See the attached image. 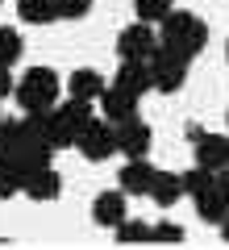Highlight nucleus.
I'll use <instances>...</instances> for the list:
<instances>
[{
  "instance_id": "f257e3e1",
  "label": "nucleus",
  "mask_w": 229,
  "mask_h": 250,
  "mask_svg": "<svg viewBox=\"0 0 229 250\" xmlns=\"http://www.w3.org/2000/svg\"><path fill=\"white\" fill-rule=\"evenodd\" d=\"M159 42H167V46H175V50H184L187 59H196V54L208 46V25H204L196 13H179V9H171L167 17L159 21Z\"/></svg>"
},
{
  "instance_id": "f03ea898",
  "label": "nucleus",
  "mask_w": 229,
  "mask_h": 250,
  "mask_svg": "<svg viewBox=\"0 0 229 250\" xmlns=\"http://www.w3.org/2000/svg\"><path fill=\"white\" fill-rule=\"evenodd\" d=\"M13 96H17V104L25 108V113H46V108L59 104V75H54L50 67H29L17 80Z\"/></svg>"
},
{
  "instance_id": "7ed1b4c3",
  "label": "nucleus",
  "mask_w": 229,
  "mask_h": 250,
  "mask_svg": "<svg viewBox=\"0 0 229 250\" xmlns=\"http://www.w3.org/2000/svg\"><path fill=\"white\" fill-rule=\"evenodd\" d=\"M187 67H192V59H187L184 50L159 42V46H154V54H150V80H154V92L175 96V92L187 83Z\"/></svg>"
},
{
  "instance_id": "20e7f679",
  "label": "nucleus",
  "mask_w": 229,
  "mask_h": 250,
  "mask_svg": "<svg viewBox=\"0 0 229 250\" xmlns=\"http://www.w3.org/2000/svg\"><path fill=\"white\" fill-rule=\"evenodd\" d=\"M92 100H80L71 96L62 100V104L50 108V138H54V150H62V146H75V138L83 134V125L92 121Z\"/></svg>"
},
{
  "instance_id": "39448f33",
  "label": "nucleus",
  "mask_w": 229,
  "mask_h": 250,
  "mask_svg": "<svg viewBox=\"0 0 229 250\" xmlns=\"http://www.w3.org/2000/svg\"><path fill=\"white\" fill-rule=\"evenodd\" d=\"M75 150L88 163H104L108 154H117V125L104 121V117H92V121L83 125V134L75 138Z\"/></svg>"
},
{
  "instance_id": "423d86ee",
  "label": "nucleus",
  "mask_w": 229,
  "mask_h": 250,
  "mask_svg": "<svg viewBox=\"0 0 229 250\" xmlns=\"http://www.w3.org/2000/svg\"><path fill=\"white\" fill-rule=\"evenodd\" d=\"M187 138L196 142V163L200 167H208L212 175H217L221 167H229V138L225 134H204V129H187Z\"/></svg>"
},
{
  "instance_id": "0eeeda50",
  "label": "nucleus",
  "mask_w": 229,
  "mask_h": 250,
  "mask_svg": "<svg viewBox=\"0 0 229 250\" xmlns=\"http://www.w3.org/2000/svg\"><path fill=\"white\" fill-rule=\"evenodd\" d=\"M154 46H159V34L150 29V21H133L117 34V54L121 59H150Z\"/></svg>"
},
{
  "instance_id": "6e6552de",
  "label": "nucleus",
  "mask_w": 229,
  "mask_h": 250,
  "mask_svg": "<svg viewBox=\"0 0 229 250\" xmlns=\"http://www.w3.org/2000/svg\"><path fill=\"white\" fill-rule=\"evenodd\" d=\"M150 142H154V134H150V125L138 121V117H129V121L117 125V150H121L125 159H142V154H150Z\"/></svg>"
},
{
  "instance_id": "1a4fd4ad",
  "label": "nucleus",
  "mask_w": 229,
  "mask_h": 250,
  "mask_svg": "<svg viewBox=\"0 0 229 250\" xmlns=\"http://www.w3.org/2000/svg\"><path fill=\"white\" fill-rule=\"evenodd\" d=\"M96 104H100V117H104V121H113V125L138 117V96H133V92H125V88H117V83H108V88L100 92Z\"/></svg>"
},
{
  "instance_id": "9d476101",
  "label": "nucleus",
  "mask_w": 229,
  "mask_h": 250,
  "mask_svg": "<svg viewBox=\"0 0 229 250\" xmlns=\"http://www.w3.org/2000/svg\"><path fill=\"white\" fill-rule=\"evenodd\" d=\"M154 175H159V167H154L146 154H142V159H129L121 167V192H125V196H150Z\"/></svg>"
},
{
  "instance_id": "9b49d317",
  "label": "nucleus",
  "mask_w": 229,
  "mask_h": 250,
  "mask_svg": "<svg viewBox=\"0 0 229 250\" xmlns=\"http://www.w3.org/2000/svg\"><path fill=\"white\" fill-rule=\"evenodd\" d=\"M92 221L104 225V229H117L125 221V192L121 188H108V192H100L92 200Z\"/></svg>"
},
{
  "instance_id": "f8f14e48",
  "label": "nucleus",
  "mask_w": 229,
  "mask_h": 250,
  "mask_svg": "<svg viewBox=\"0 0 229 250\" xmlns=\"http://www.w3.org/2000/svg\"><path fill=\"white\" fill-rule=\"evenodd\" d=\"M117 88L133 92V96H142V92L154 88V80H150V59H121V67H117Z\"/></svg>"
},
{
  "instance_id": "ddd939ff",
  "label": "nucleus",
  "mask_w": 229,
  "mask_h": 250,
  "mask_svg": "<svg viewBox=\"0 0 229 250\" xmlns=\"http://www.w3.org/2000/svg\"><path fill=\"white\" fill-rule=\"evenodd\" d=\"M29 200H38V205H50V200H59V192H62V175L54 167H42V171H34V175H25V188H21Z\"/></svg>"
},
{
  "instance_id": "4468645a",
  "label": "nucleus",
  "mask_w": 229,
  "mask_h": 250,
  "mask_svg": "<svg viewBox=\"0 0 229 250\" xmlns=\"http://www.w3.org/2000/svg\"><path fill=\"white\" fill-rule=\"evenodd\" d=\"M196 213H200V221H208V225H221L225 221V213H229V196L217 188V179H212L204 192H196Z\"/></svg>"
},
{
  "instance_id": "2eb2a0df",
  "label": "nucleus",
  "mask_w": 229,
  "mask_h": 250,
  "mask_svg": "<svg viewBox=\"0 0 229 250\" xmlns=\"http://www.w3.org/2000/svg\"><path fill=\"white\" fill-rule=\"evenodd\" d=\"M67 88H71V96H80V100H100V92H104L108 83H104V75H100V71L80 67V71H71Z\"/></svg>"
},
{
  "instance_id": "dca6fc26",
  "label": "nucleus",
  "mask_w": 229,
  "mask_h": 250,
  "mask_svg": "<svg viewBox=\"0 0 229 250\" xmlns=\"http://www.w3.org/2000/svg\"><path fill=\"white\" fill-rule=\"evenodd\" d=\"M179 196H184V179H179L175 171H159L154 184H150V200H154L159 208H171Z\"/></svg>"
},
{
  "instance_id": "f3484780",
  "label": "nucleus",
  "mask_w": 229,
  "mask_h": 250,
  "mask_svg": "<svg viewBox=\"0 0 229 250\" xmlns=\"http://www.w3.org/2000/svg\"><path fill=\"white\" fill-rule=\"evenodd\" d=\"M17 13L29 25H50V21H59V0H21Z\"/></svg>"
},
{
  "instance_id": "a211bd4d",
  "label": "nucleus",
  "mask_w": 229,
  "mask_h": 250,
  "mask_svg": "<svg viewBox=\"0 0 229 250\" xmlns=\"http://www.w3.org/2000/svg\"><path fill=\"white\" fill-rule=\"evenodd\" d=\"M21 50H25L21 34L13 25H0V67H13V62L21 59Z\"/></svg>"
},
{
  "instance_id": "6ab92c4d",
  "label": "nucleus",
  "mask_w": 229,
  "mask_h": 250,
  "mask_svg": "<svg viewBox=\"0 0 229 250\" xmlns=\"http://www.w3.org/2000/svg\"><path fill=\"white\" fill-rule=\"evenodd\" d=\"M175 9V0H133V13H138V21H163L167 13Z\"/></svg>"
},
{
  "instance_id": "aec40b11",
  "label": "nucleus",
  "mask_w": 229,
  "mask_h": 250,
  "mask_svg": "<svg viewBox=\"0 0 229 250\" xmlns=\"http://www.w3.org/2000/svg\"><path fill=\"white\" fill-rule=\"evenodd\" d=\"M179 179H184V192H187V196H196V192H204V188H208L217 175H212L208 167H200V163H196V167H192V171H184Z\"/></svg>"
},
{
  "instance_id": "412c9836",
  "label": "nucleus",
  "mask_w": 229,
  "mask_h": 250,
  "mask_svg": "<svg viewBox=\"0 0 229 250\" xmlns=\"http://www.w3.org/2000/svg\"><path fill=\"white\" fill-rule=\"evenodd\" d=\"M113 233H117V242H150V225L146 221H129V217H125Z\"/></svg>"
},
{
  "instance_id": "4be33fe9",
  "label": "nucleus",
  "mask_w": 229,
  "mask_h": 250,
  "mask_svg": "<svg viewBox=\"0 0 229 250\" xmlns=\"http://www.w3.org/2000/svg\"><path fill=\"white\" fill-rule=\"evenodd\" d=\"M21 188H25V179H21L13 167H4V163H0V200H13Z\"/></svg>"
},
{
  "instance_id": "5701e85b",
  "label": "nucleus",
  "mask_w": 229,
  "mask_h": 250,
  "mask_svg": "<svg viewBox=\"0 0 229 250\" xmlns=\"http://www.w3.org/2000/svg\"><path fill=\"white\" fill-rule=\"evenodd\" d=\"M92 13V0H59V17L67 21H83Z\"/></svg>"
},
{
  "instance_id": "b1692460",
  "label": "nucleus",
  "mask_w": 229,
  "mask_h": 250,
  "mask_svg": "<svg viewBox=\"0 0 229 250\" xmlns=\"http://www.w3.org/2000/svg\"><path fill=\"white\" fill-rule=\"evenodd\" d=\"M150 242H184V225H171V221L150 225Z\"/></svg>"
},
{
  "instance_id": "393cba45",
  "label": "nucleus",
  "mask_w": 229,
  "mask_h": 250,
  "mask_svg": "<svg viewBox=\"0 0 229 250\" xmlns=\"http://www.w3.org/2000/svg\"><path fill=\"white\" fill-rule=\"evenodd\" d=\"M13 146H17V121L0 117V154H9Z\"/></svg>"
},
{
  "instance_id": "a878e982",
  "label": "nucleus",
  "mask_w": 229,
  "mask_h": 250,
  "mask_svg": "<svg viewBox=\"0 0 229 250\" xmlns=\"http://www.w3.org/2000/svg\"><path fill=\"white\" fill-rule=\"evenodd\" d=\"M13 88H17V80H13V67H0V100L13 96Z\"/></svg>"
},
{
  "instance_id": "bb28decb",
  "label": "nucleus",
  "mask_w": 229,
  "mask_h": 250,
  "mask_svg": "<svg viewBox=\"0 0 229 250\" xmlns=\"http://www.w3.org/2000/svg\"><path fill=\"white\" fill-rule=\"evenodd\" d=\"M217 188L229 196V167H221V171H217Z\"/></svg>"
},
{
  "instance_id": "cd10ccee",
  "label": "nucleus",
  "mask_w": 229,
  "mask_h": 250,
  "mask_svg": "<svg viewBox=\"0 0 229 250\" xmlns=\"http://www.w3.org/2000/svg\"><path fill=\"white\" fill-rule=\"evenodd\" d=\"M221 238L229 242V213H225V221H221Z\"/></svg>"
},
{
  "instance_id": "c85d7f7f",
  "label": "nucleus",
  "mask_w": 229,
  "mask_h": 250,
  "mask_svg": "<svg viewBox=\"0 0 229 250\" xmlns=\"http://www.w3.org/2000/svg\"><path fill=\"white\" fill-rule=\"evenodd\" d=\"M225 59H229V42H225Z\"/></svg>"
}]
</instances>
